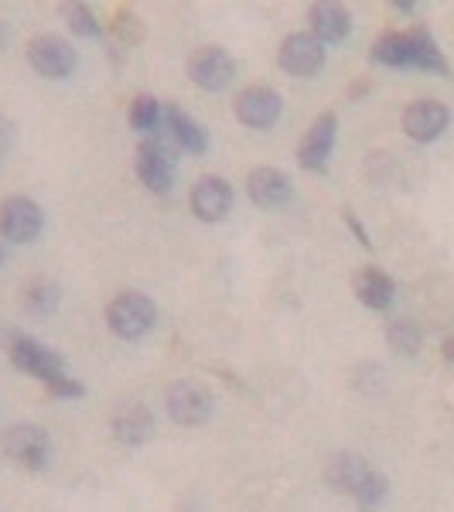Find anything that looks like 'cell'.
Listing matches in <instances>:
<instances>
[{
  "label": "cell",
  "mask_w": 454,
  "mask_h": 512,
  "mask_svg": "<svg viewBox=\"0 0 454 512\" xmlns=\"http://www.w3.org/2000/svg\"><path fill=\"white\" fill-rule=\"evenodd\" d=\"M154 318H158L154 301L147 294H137V291L120 294L117 301L106 308V325H110V332L117 338H127V342L144 338L147 332H151Z\"/></svg>",
  "instance_id": "obj_1"
},
{
  "label": "cell",
  "mask_w": 454,
  "mask_h": 512,
  "mask_svg": "<svg viewBox=\"0 0 454 512\" xmlns=\"http://www.w3.org/2000/svg\"><path fill=\"white\" fill-rule=\"evenodd\" d=\"M4 451H7V458L18 461L21 468L38 472V468H45L48 458H52V441H48V434L35 424H14V427H7V434H4Z\"/></svg>",
  "instance_id": "obj_2"
},
{
  "label": "cell",
  "mask_w": 454,
  "mask_h": 512,
  "mask_svg": "<svg viewBox=\"0 0 454 512\" xmlns=\"http://www.w3.org/2000/svg\"><path fill=\"white\" fill-rule=\"evenodd\" d=\"M137 178L158 195L171 192V185H175V154H171V147L164 140L151 137L137 147Z\"/></svg>",
  "instance_id": "obj_3"
},
{
  "label": "cell",
  "mask_w": 454,
  "mask_h": 512,
  "mask_svg": "<svg viewBox=\"0 0 454 512\" xmlns=\"http://www.w3.org/2000/svg\"><path fill=\"white\" fill-rule=\"evenodd\" d=\"M168 414L181 427H198L212 417V393L195 379H181L168 390Z\"/></svg>",
  "instance_id": "obj_4"
},
{
  "label": "cell",
  "mask_w": 454,
  "mask_h": 512,
  "mask_svg": "<svg viewBox=\"0 0 454 512\" xmlns=\"http://www.w3.org/2000/svg\"><path fill=\"white\" fill-rule=\"evenodd\" d=\"M280 110H284V99H280L277 89H270V86L243 89V93L236 96V103H233L236 120L246 123V127H253V130L274 127V123L280 120Z\"/></svg>",
  "instance_id": "obj_5"
},
{
  "label": "cell",
  "mask_w": 454,
  "mask_h": 512,
  "mask_svg": "<svg viewBox=\"0 0 454 512\" xmlns=\"http://www.w3.org/2000/svg\"><path fill=\"white\" fill-rule=\"evenodd\" d=\"M188 76L198 89H209V93H219V89H226L229 82L236 76V62L233 55L226 52V48H198V52L188 59Z\"/></svg>",
  "instance_id": "obj_6"
},
{
  "label": "cell",
  "mask_w": 454,
  "mask_h": 512,
  "mask_svg": "<svg viewBox=\"0 0 454 512\" xmlns=\"http://www.w3.org/2000/svg\"><path fill=\"white\" fill-rule=\"evenodd\" d=\"M41 226H45V219H41V209L31 198L14 195L0 202V236L4 239H11V243H31V239H38Z\"/></svg>",
  "instance_id": "obj_7"
},
{
  "label": "cell",
  "mask_w": 454,
  "mask_h": 512,
  "mask_svg": "<svg viewBox=\"0 0 454 512\" xmlns=\"http://www.w3.org/2000/svg\"><path fill=\"white\" fill-rule=\"evenodd\" d=\"M28 62L35 65V72L48 79H65L76 69V52L72 45L59 35H38L28 45Z\"/></svg>",
  "instance_id": "obj_8"
},
{
  "label": "cell",
  "mask_w": 454,
  "mask_h": 512,
  "mask_svg": "<svg viewBox=\"0 0 454 512\" xmlns=\"http://www.w3.org/2000/svg\"><path fill=\"white\" fill-rule=\"evenodd\" d=\"M277 62H280V69L291 72V76L308 79L325 69V45L311 35H291V38H284V45H280Z\"/></svg>",
  "instance_id": "obj_9"
},
{
  "label": "cell",
  "mask_w": 454,
  "mask_h": 512,
  "mask_svg": "<svg viewBox=\"0 0 454 512\" xmlns=\"http://www.w3.org/2000/svg\"><path fill=\"white\" fill-rule=\"evenodd\" d=\"M448 106L437 103V99H417V103L407 106L403 113V130L417 140V144H427V140H437L448 130Z\"/></svg>",
  "instance_id": "obj_10"
},
{
  "label": "cell",
  "mask_w": 454,
  "mask_h": 512,
  "mask_svg": "<svg viewBox=\"0 0 454 512\" xmlns=\"http://www.w3.org/2000/svg\"><path fill=\"white\" fill-rule=\"evenodd\" d=\"M233 209V185L219 175L202 178L192 188V212L202 222H222Z\"/></svg>",
  "instance_id": "obj_11"
},
{
  "label": "cell",
  "mask_w": 454,
  "mask_h": 512,
  "mask_svg": "<svg viewBox=\"0 0 454 512\" xmlns=\"http://www.w3.org/2000/svg\"><path fill=\"white\" fill-rule=\"evenodd\" d=\"M11 362L21 369V373H31V376H38V379L59 376L62 366H65L59 352L45 349V345L35 342V338H28V335H18L11 342Z\"/></svg>",
  "instance_id": "obj_12"
},
{
  "label": "cell",
  "mask_w": 454,
  "mask_h": 512,
  "mask_svg": "<svg viewBox=\"0 0 454 512\" xmlns=\"http://www.w3.org/2000/svg\"><path fill=\"white\" fill-rule=\"evenodd\" d=\"M335 130H338L335 113H321V117L311 123L308 137L301 140V151H297L301 168H308V171L328 168V158H332V147H335Z\"/></svg>",
  "instance_id": "obj_13"
},
{
  "label": "cell",
  "mask_w": 454,
  "mask_h": 512,
  "mask_svg": "<svg viewBox=\"0 0 454 512\" xmlns=\"http://www.w3.org/2000/svg\"><path fill=\"white\" fill-rule=\"evenodd\" d=\"M246 195H250L253 205H260V209H277V205H284L287 198L294 195V188H291V178H287L284 171L253 168L250 178H246Z\"/></svg>",
  "instance_id": "obj_14"
},
{
  "label": "cell",
  "mask_w": 454,
  "mask_h": 512,
  "mask_svg": "<svg viewBox=\"0 0 454 512\" xmlns=\"http://www.w3.org/2000/svg\"><path fill=\"white\" fill-rule=\"evenodd\" d=\"M154 434V414L147 403H123V407L113 414V437L120 444H144L147 437Z\"/></svg>",
  "instance_id": "obj_15"
},
{
  "label": "cell",
  "mask_w": 454,
  "mask_h": 512,
  "mask_svg": "<svg viewBox=\"0 0 454 512\" xmlns=\"http://www.w3.org/2000/svg\"><path fill=\"white\" fill-rule=\"evenodd\" d=\"M356 294H359V301L366 304V308L386 311L393 304V297H396V284L383 274V270L366 267V270H359V277H356Z\"/></svg>",
  "instance_id": "obj_16"
},
{
  "label": "cell",
  "mask_w": 454,
  "mask_h": 512,
  "mask_svg": "<svg viewBox=\"0 0 454 512\" xmlns=\"http://www.w3.org/2000/svg\"><path fill=\"white\" fill-rule=\"evenodd\" d=\"M311 28H315V41H321V45H335V41H342L345 35H349V14L342 11L338 4H318L311 7Z\"/></svg>",
  "instance_id": "obj_17"
},
{
  "label": "cell",
  "mask_w": 454,
  "mask_h": 512,
  "mask_svg": "<svg viewBox=\"0 0 454 512\" xmlns=\"http://www.w3.org/2000/svg\"><path fill=\"white\" fill-rule=\"evenodd\" d=\"M369 472H373V468H369L362 458H356V454H338L332 461V468H328V485H332L335 492L356 495L359 485L369 478Z\"/></svg>",
  "instance_id": "obj_18"
},
{
  "label": "cell",
  "mask_w": 454,
  "mask_h": 512,
  "mask_svg": "<svg viewBox=\"0 0 454 512\" xmlns=\"http://www.w3.org/2000/svg\"><path fill=\"white\" fill-rule=\"evenodd\" d=\"M407 35H410V65H417V69H424V72H434V76H444L448 62H444L431 31L414 28V31H407Z\"/></svg>",
  "instance_id": "obj_19"
},
{
  "label": "cell",
  "mask_w": 454,
  "mask_h": 512,
  "mask_svg": "<svg viewBox=\"0 0 454 512\" xmlns=\"http://www.w3.org/2000/svg\"><path fill=\"white\" fill-rule=\"evenodd\" d=\"M168 127H171V137H175V144L181 147V151H188V154H202L205 151V130L198 127V123L188 117L185 110L171 106V110H168Z\"/></svg>",
  "instance_id": "obj_20"
},
{
  "label": "cell",
  "mask_w": 454,
  "mask_h": 512,
  "mask_svg": "<svg viewBox=\"0 0 454 512\" xmlns=\"http://www.w3.org/2000/svg\"><path fill=\"white\" fill-rule=\"evenodd\" d=\"M373 62L386 65V69H403L410 65V35L407 31H393V35H383L373 45Z\"/></svg>",
  "instance_id": "obj_21"
},
{
  "label": "cell",
  "mask_w": 454,
  "mask_h": 512,
  "mask_svg": "<svg viewBox=\"0 0 454 512\" xmlns=\"http://www.w3.org/2000/svg\"><path fill=\"white\" fill-rule=\"evenodd\" d=\"M386 338H390V345L396 352L417 355L420 342H424V328L410 318H396V321H390V328H386Z\"/></svg>",
  "instance_id": "obj_22"
},
{
  "label": "cell",
  "mask_w": 454,
  "mask_h": 512,
  "mask_svg": "<svg viewBox=\"0 0 454 512\" xmlns=\"http://www.w3.org/2000/svg\"><path fill=\"white\" fill-rule=\"evenodd\" d=\"M24 304H28L31 315H52L59 308V287L52 280H35L24 294Z\"/></svg>",
  "instance_id": "obj_23"
},
{
  "label": "cell",
  "mask_w": 454,
  "mask_h": 512,
  "mask_svg": "<svg viewBox=\"0 0 454 512\" xmlns=\"http://www.w3.org/2000/svg\"><path fill=\"white\" fill-rule=\"evenodd\" d=\"M130 123L140 134H154L161 123V103L154 96H137L134 106H130Z\"/></svg>",
  "instance_id": "obj_24"
},
{
  "label": "cell",
  "mask_w": 454,
  "mask_h": 512,
  "mask_svg": "<svg viewBox=\"0 0 454 512\" xmlns=\"http://www.w3.org/2000/svg\"><path fill=\"white\" fill-rule=\"evenodd\" d=\"M62 14H65V21H69V28L82 38H99V31H103L96 21V14L89 11L86 4H65Z\"/></svg>",
  "instance_id": "obj_25"
},
{
  "label": "cell",
  "mask_w": 454,
  "mask_h": 512,
  "mask_svg": "<svg viewBox=\"0 0 454 512\" xmlns=\"http://www.w3.org/2000/svg\"><path fill=\"white\" fill-rule=\"evenodd\" d=\"M352 499L359 502V509H362V512H373V509L379 506V502L386 499V478L379 475V472H369V478L359 485V492L352 495Z\"/></svg>",
  "instance_id": "obj_26"
},
{
  "label": "cell",
  "mask_w": 454,
  "mask_h": 512,
  "mask_svg": "<svg viewBox=\"0 0 454 512\" xmlns=\"http://www.w3.org/2000/svg\"><path fill=\"white\" fill-rule=\"evenodd\" d=\"M48 383V390H52V396H59V400H79L82 393H86V386L79 383V379H72V376H52V379H45Z\"/></svg>",
  "instance_id": "obj_27"
},
{
  "label": "cell",
  "mask_w": 454,
  "mask_h": 512,
  "mask_svg": "<svg viewBox=\"0 0 454 512\" xmlns=\"http://www.w3.org/2000/svg\"><path fill=\"white\" fill-rule=\"evenodd\" d=\"M113 31H117V38H120V41H127V45H137V41L144 38V28H140V21H137L130 11H117Z\"/></svg>",
  "instance_id": "obj_28"
},
{
  "label": "cell",
  "mask_w": 454,
  "mask_h": 512,
  "mask_svg": "<svg viewBox=\"0 0 454 512\" xmlns=\"http://www.w3.org/2000/svg\"><path fill=\"white\" fill-rule=\"evenodd\" d=\"M14 144V127L7 117H0V158H7V151H11Z\"/></svg>",
  "instance_id": "obj_29"
},
{
  "label": "cell",
  "mask_w": 454,
  "mask_h": 512,
  "mask_svg": "<svg viewBox=\"0 0 454 512\" xmlns=\"http://www.w3.org/2000/svg\"><path fill=\"white\" fill-rule=\"evenodd\" d=\"M345 222H349V229H352V233H356L359 243H362V246H369V236H366V229H362V222L356 219V212L345 209Z\"/></svg>",
  "instance_id": "obj_30"
},
{
  "label": "cell",
  "mask_w": 454,
  "mask_h": 512,
  "mask_svg": "<svg viewBox=\"0 0 454 512\" xmlns=\"http://www.w3.org/2000/svg\"><path fill=\"white\" fill-rule=\"evenodd\" d=\"M396 11H403V14H410V11H414V4H410V0H396Z\"/></svg>",
  "instance_id": "obj_31"
},
{
  "label": "cell",
  "mask_w": 454,
  "mask_h": 512,
  "mask_svg": "<svg viewBox=\"0 0 454 512\" xmlns=\"http://www.w3.org/2000/svg\"><path fill=\"white\" fill-rule=\"evenodd\" d=\"M7 263V246H4V239H0V267Z\"/></svg>",
  "instance_id": "obj_32"
}]
</instances>
